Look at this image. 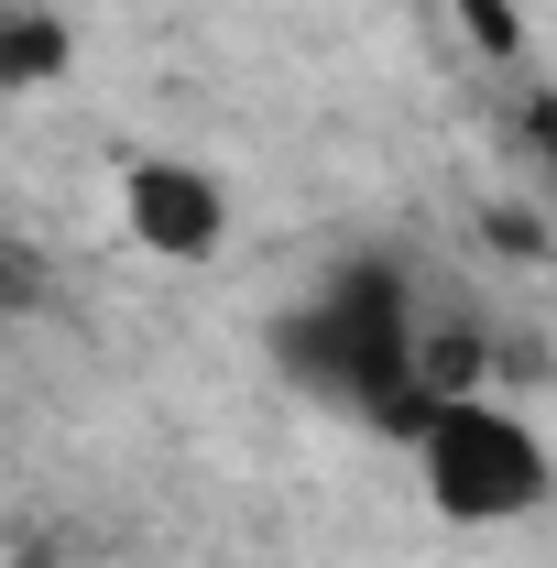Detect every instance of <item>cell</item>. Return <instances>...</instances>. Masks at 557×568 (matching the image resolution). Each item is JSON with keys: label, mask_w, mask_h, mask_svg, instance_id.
<instances>
[{"label": "cell", "mask_w": 557, "mask_h": 568, "mask_svg": "<svg viewBox=\"0 0 557 568\" xmlns=\"http://www.w3.org/2000/svg\"><path fill=\"white\" fill-rule=\"evenodd\" d=\"M121 230H132L153 263H219L230 252V186L186 153H142L121 175Z\"/></svg>", "instance_id": "obj_3"}, {"label": "cell", "mask_w": 557, "mask_h": 568, "mask_svg": "<svg viewBox=\"0 0 557 568\" xmlns=\"http://www.w3.org/2000/svg\"><path fill=\"white\" fill-rule=\"evenodd\" d=\"M426 306L405 263H340V274H317L295 306H274V328H263V361H274L284 383L306 394V405H328V416L372 426V437H416L448 394L426 383Z\"/></svg>", "instance_id": "obj_1"}, {"label": "cell", "mask_w": 557, "mask_h": 568, "mask_svg": "<svg viewBox=\"0 0 557 568\" xmlns=\"http://www.w3.org/2000/svg\"><path fill=\"white\" fill-rule=\"evenodd\" d=\"M55 77H67V22L22 0V11L0 22V88H11V99H33V88H55Z\"/></svg>", "instance_id": "obj_4"}, {"label": "cell", "mask_w": 557, "mask_h": 568, "mask_svg": "<svg viewBox=\"0 0 557 568\" xmlns=\"http://www.w3.org/2000/svg\"><path fill=\"white\" fill-rule=\"evenodd\" d=\"M405 459H416V493L437 525H459V536H492V525H536L557 503V448L536 416H514V405H492V394H448L437 416L405 437Z\"/></svg>", "instance_id": "obj_2"}]
</instances>
